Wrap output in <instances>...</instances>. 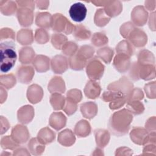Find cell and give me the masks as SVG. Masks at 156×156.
I'll use <instances>...</instances> for the list:
<instances>
[{"instance_id":"6da1fadb","label":"cell","mask_w":156,"mask_h":156,"mask_svg":"<svg viewBox=\"0 0 156 156\" xmlns=\"http://www.w3.org/2000/svg\"><path fill=\"white\" fill-rule=\"evenodd\" d=\"M132 118V115L128 110L122 109L115 112L110 119L109 129L115 135H124L127 133Z\"/></svg>"},{"instance_id":"7a4b0ae2","label":"cell","mask_w":156,"mask_h":156,"mask_svg":"<svg viewBox=\"0 0 156 156\" xmlns=\"http://www.w3.org/2000/svg\"><path fill=\"white\" fill-rule=\"evenodd\" d=\"M1 65L2 73H7L15 65L17 58L15 44L12 41H5L0 44Z\"/></svg>"},{"instance_id":"3957f363","label":"cell","mask_w":156,"mask_h":156,"mask_svg":"<svg viewBox=\"0 0 156 156\" xmlns=\"http://www.w3.org/2000/svg\"><path fill=\"white\" fill-rule=\"evenodd\" d=\"M54 30L57 32H63L66 34H71L74 29V27L66 17L62 14L57 13L52 16V25Z\"/></svg>"},{"instance_id":"277c9868","label":"cell","mask_w":156,"mask_h":156,"mask_svg":"<svg viewBox=\"0 0 156 156\" xmlns=\"http://www.w3.org/2000/svg\"><path fill=\"white\" fill-rule=\"evenodd\" d=\"M87 76L92 80H98L101 78L104 71V66L96 58L89 62L86 68Z\"/></svg>"},{"instance_id":"5b68a950","label":"cell","mask_w":156,"mask_h":156,"mask_svg":"<svg viewBox=\"0 0 156 156\" xmlns=\"http://www.w3.org/2000/svg\"><path fill=\"white\" fill-rule=\"evenodd\" d=\"M87 13V9L85 4L80 2L72 4L69 10L70 17L76 22L83 21L86 17Z\"/></svg>"},{"instance_id":"8992f818","label":"cell","mask_w":156,"mask_h":156,"mask_svg":"<svg viewBox=\"0 0 156 156\" xmlns=\"http://www.w3.org/2000/svg\"><path fill=\"white\" fill-rule=\"evenodd\" d=\"M133 88V84L125 77H121L119 80L110 83L108 86V90L117 91L124 93L127 98Z\"/></svg>"},{"instance_id":"52a82bcc","label":"cell","mask_w":156,"mask_h":156,"mask_svg":"<svg viewBox=\"0 0 156 156\" xmlns=\"http://www.w3.org/2000/svg\"><path fill=\"white\" fill-rule=\"evenodd\" d=\"M29 136V133L26 126L16 125L12 130L11 136L18 144L26 143L28 140Z\"/></svg>"},{"instance_id":"ba28073f","label":"cell","mask_w":156,"mask_h":156,"mask_svg":"<svg viewBox=\"0 0 156 156\" xmlns=\"http://www.w3.org/2000/svg\"><path fill=\"white\" fill-rule=\"evenodd\" d=\"M130 56L122 53H118L115 57L113 65L115 69L120 73L126 72L130 66Z\"/></svg>"},{"instance_id":"9c48e42d","label":"cell","mask_w":156,"mask_h":156,"mask_svg":"<svg viewBox=\"0 0 156 156\" xmlns=\"http://www.w3.org/2000/svg\"><path fill=\"white\" fill-rule=\"evenodd\" d=\"M16 16L18 21L22 26H29L33 23L34 15L32 10L29 8H21L18 10Z\"/></svg>"},{"instance_id":"30bf717a","label":"cell","mask_w":156,"mask_h":156,"mask_svg":"<svg viewBox=\"0 0 156 156\" xmlns=\"http://www.w3.org/2000/svg\"><path fill=\"white\" fill-rule=\"evenodd\" d=\"M127 38H129L131 43L136 47H141L145 45L147 42V36L145 33L139 29H133Z\"/></svg>"},{"instance_id":"8fae6325","label":"cell","mask_w":156,"mask_h":156,"mask_svg":"<svg viewBox=\"0 0 156 156\" xmlns=\"http://www.w3.org/2000/svg\"><path fill=\"white\" fill-rule=\"evenodd\" d=\"M68 60L66 58L61 55H55L51 60V68L56 74H62L68 68Z\"/></svg>"},{"instance_id":"7c38bea8","label":"cell","mask_w":156,"mask_h":156,"mask_svg":"<svg viewBox=\"0 0 156 156\" xmlns=\"http://www.w3.org/2000/svg\"><path fill=\"white\" fill-rule=\"evenodd\" d=\"M34 75V70L30 66H22L18 68L16 76L19 81L23 83H29Z\"/></svg>"},{"instance_id":"4fadbf2b","label":"cell","mask_w":156,"mask_h":156,"mask_svg":"<svg viewBox=\"0 0 156 156\" xmlns=\"http://www.w3.org/2000/svg\"><path fill=\"white\" fill-rule=\"evenodd\" d=\"M34 116V110L30 105H25L21 107L17 113L18 119L22 124H28Z\"/></svg>"},{"instance_id":"5bb4252c","label":"cell","mask_w":156,"mask_h":156,"mask_svg":"<svg viewBox=\"0 0 156 156\" xmlns=\"http://www.w3.org/2000/svg\"><path fill=\"white\" fill-rule=\"evenodd\" d=\"M28 100L32 104L39 102L43 97V90L41 87L37 84L30 85L27 91Z\"/></svg>"},{"instance_id":"9a60e30c","label":"cell","mask_w":156,"mask_h":156,"mask_svg":"<svg viewBox=\"0 0 156 156\" xmlns=\"http://www.w3.org/2000/svg\"><path fill=\"white\" fill-rule=\"evenodd\" d=\"M66 118L62 112L53 113L49 118V124L54 129L58 130L66 124Z\"/></svg>"},{"instance_id":"2e32d148","label":"cell","mask_w":156,"mask_h":156,"mask_svg":"<svg viewBox=\"0 0 156 156\" xmlns=\"http://www.w3.org/2000/svg\"><path fill=\"white\" fill-rule=\"evenodd\" d=\"M131 18L133 22L137 26H143L147 20V12L143 7L137 6L132 11Z\"/></svg>"},{"instance_id":"e0dca14e","label":"cell","mask_w":156,"mask_h":156,"mask_svg":"<svg viewBox=\"0 0 156 156\" xmlns=\"http://www.w3.org/2000/svg\"><path fill=\"white\" fill-rule=\"evenodd\" d=\"M84 93L85 96L88 98L95 99L100 94L101 87L98 82L94 80H90L87 82L84 88Z\"/></svg>"},{"instance_id":"ac0fdd59","label":"cell","mask_w":156,"mask_h":156,"mask_svg":"<svg viewBox=\"0 0 156 156\" xmlns=\"http://www.w3.org/2000/svg\"><path fill=\"white\" fill-rule=\"evenodd\" d=\"M76 141L73 132L69 129H65L60 132L58 136V141L64 146H71Z\"/></svg>"},{"instance_id":"d6986e66","label":"cell","mask_w":156,"mask_h":156,"mask_svg":"<svg viewBox=\"0 0 156 156\" xmlns=\"http://www.w3.org/2000/svg\"><path fill=\"white\" fill-rule=\"evenodd\" d=\"M130 138L133 143L137 144H143L147 140L146 131L141 128H134L130 133Z\"/></svg>"},{"instance_id":"ffe728a7","label":"cell","mask_w":156,"mask_h":156,"mask_svg":"<svg viewBox=\"0 0 156 156\" xmlns=\"http://www.w3.org/2000/svg\"><path fill=\"white\" fill-rule=\"evenodd\" d=\"M33 65L38 72H45L49 68V58L46 56L38 55L34 58Z\"/></svg>"},{"instance_id":"44dd1931","label":"cell","mask_w":156,"mask_h":156,"mask_svg":"<svg viewBox=\"0 0 156 156\" xmlns=\"http://www.w3.org/2000/svg\"><path fill=\"white\" fill-rule=\"evenodd\" d=\"M80 110L82 115L85 118L91 119L97 114L98 107L94 102H88L81 105Z\"/></svg>"},{"instance_id":"7402d4cb","label":"cell","mask_w":156,"mask_h":156,"mask_svg":"<svg viewBox=\"0 0 156 156\" xmlns=\"http://www.w3.org/2000/svg\"><path fill=\"white\" fill-rule=\"evenodd\" d=\"M48 90L51 93H63L65 90V85L62 77H53L48 84Z\"/></svg>"},{"instance_id":"603a6c76","label":"cell","mask_w":156,"mask_h":156,"mask_svg":"<svg viewBox=\"0 0 156 156\" xmlns=\"http://www.w3.org/2000/svg\"><path fill=\"white\" fill-rule=\"evenodd\" d=\"M96 142L98 146L101 148L104 147L110 140V134L108 131L104 129H98L94 131Z\"/></svg>"},{"instance_id":"cb8c5ba5","label":"cell","mask_w":156,"mask_h":156,"mask_svg":"<svg viewBox=\"0 0 156 156\" xmlns=\"http://www.w3.org/2000/svg\"><path fill=\"white\" fill-rule=\"evenodd\" d=\"M52 17L50 13L48 12L38 13L36 16L35 23L38 26L49 28L52 25Z\"/></svg>"},{"instance_id":"d4e9b609","label":"cell","mask_w":156,"mask_h":156,"mask_svg":"<svg viewBox=\"0 0 156 156\" xmlns=\"http://www.w3.org/2000/svg\"><path fill=\"white\" fill-rule=\"evenodd\" d=\"M74 132L79 137H85L89 135L91 132L90 124L85 120L79 121L75 126Z\"/></svg>"},{"instance_id":"484cf974","label":"cell","mask_w":156,"mask_h":156,"mask_svg":"<svg viewBox=\"0 0 156 156\" xmlns=\"http://www.w3.org/2000/svg\"><path fill=\"white\" fill-rule=\"evenodd\" d=\"M55 133L48 127H44L41 129L38 133L37 138L43 144H46L52 142L55 139Z\"/></svg>"},{"instance_id":"4316f807","label":"cell","mask_w":156,"mask_h":156,"mask_svg":"<svg viewBox=\"0 0 156 156\" xmlns=\"http://www.w3.org/2000/svg\"><path fill=\"white\" fill-rule=\"evenodd\" d=\"M17 41L23 45L30 44L33 41V34L31 30L23 29L17 34Z\"/></svg>"},{"instance_id":"83f0119b","label":"cell","mask_w":156,"mask_h":156,"mask_svg":"<svg viewBox=\"0 0 156 156\" xmlns=\"http://www.w3.org/2000/svg\"><path fill=\"white\" fill-rule=\"evenodd\" d=\"M122 6L119 1H108L105 5V12L110 16L118 15L122 11Z\"/></svg>"},{"instance_id":"f1b7e54d","label":"cell","mask_w":156,"mask_h":156,"mask_svg":"<svg viewBox=\"0 0 156 156\" xmlns=\"http://www.w3.org/2000/svg\"><path fill=\"white\" fill-rule=\"evenodd\" d=\"M35 52L30 47L21 48L19 51L20 61L23 64L30 63L34 58Z\"/></svg>"},{"instance_id":"f546056e","label":"cell","mask_w":156,"mask_h":156,"mask_svg":"<svg viewBox=\"0 0 156 156\" xmlns=\"http://www.w3.org/2000/svg\"><path fill=\"white\" fill-rule=\"evenodd\" d=\"M28 148L29 151L35 155H41L45 149L44 144L41 143L38 138H32L28 143Z\"/></svg>"},{"instance_id":"4dcf8cb0","label":"cell","mask_w":156,"mask_h":156,"mask_svg":"<svg viewBox=\"0 0 156 156\" xmlns=\"http://www.w3.org/2000/svg\"><path fill=\"white\" fill-rule=\"evenodd\" d=\"M16 10V2L11 1H0V10L4 15H12Z\"/></svg>"},{"instance_id":"1f68e13d","label":"cell","mask_w":156,"mask_h":156,"mask_svg":"<svg viewBox=\"0 0 156 156\" xmlns=\"http://www.w3.org/2000/svg\"><path fill=\"white\" fill-rule=\"evenodd\" d=\"M74 37L77 40H84L90 38L91 35L90 31L82 25H79L74 27Z\"/></svg>"},{"instance_id":"d6a6232c","label":"cell","mask_w":156,"mask_h":156,"mask_svg":"<svg viewBox=\"0 0 156 156\" xmlns=\"http://www.w3.org/2000/svg\"><path fill=\"white\" fill-rule=\"evenodd\" d=\"M94 52V50L93 48L90 46L85 45L79 49L76 55L79 58L87 62L88 59H90L93 57Z\"/></svg>"},{"instance_id":"836d02e7","label":"cell","mask_w":156,"mask_h":156,"mask_svg":"<svg viewBox=\"0 0 156 156\" xmlns=\"http://www.w3.org/2000/svg\"><path fill=\"white\" fill-rule=\"evenodd\" d=\"M50 102L54 110H60L64 107L65 104V99L64 96L58 94V93H54L50 98Z\"/></svg>"},{"instance_id":"e575fe53","label":"cell","mask_w":156,"mask_h":156,"mask_svg":"<svg viewBox=\"0 0 156 156\" xmlns=\"http://www.w3.org/2000/svg\"><path fill=\"white\" fill-rule=\"evenodd\" d=\"M16 78L13 74H1L0 76L1 86L7 89L12 88L16 84Z\"/></svg>"},{"instance_id":"d590c367","label":"cell","mask_w":156,"mask_h":156,"mask_svg":"<svg viewBox=\"0 0 156 156\" xmlns=\"http://www.w3.org/2000/svg\"><path fill=\"white\" fill-rule=\"evenodd\" d=\"M116 50L118 53L125 54L129 56L133 55L134 52L132 45L126 40H123L119 43L116 48Z\"/></svg>"},{"instance_id":"8d00e7d4","label":"cell","mask_w":156,"mask_h":156,"mask_svg":"<svg viewBox=\"0 0 156 156\" xmlns=\"http://www.w3.org/2000/svg\"><path fill=\"white\" fill-rule=\"evenodd\" d=\"M110 18L106 15L103 9H99L96 11L94 16V23L96 26L103 27L105 26L110 21Z\"/></svg>"},{"instance_id":"74e56055","label":"cell","mask_w":156,"mask_h":156,"mask_svg":"<svg viewBox=\"0 0 156 156\" xmlns=\"http://www.w3.org/2000/svg\"><path fill=\"white\" fill-rule=\"evenodd\" d=\"M113 54V51L108 47L101 48L97 51L98 56L106 63H109L111 62Z\"/></svg>"},{"instance_id":"f35d334b","label":"cell","mask_w":156,"mask_h":156,"mask_svg":"<svg viewBox=\"0 0 156 156\" xmlns=\"http://www.w3.org/2000/svg\"><path fill=\"white\" fill-rule=\"evenodd\" d=\"M1 146L3 149L14 150L18 146V144L13 140L11 136H4L1 139Z\"/></svg>"},{"instance_id":"ab89813d","label":"cell","mask_w":156,"mask_h":156,"mask_svg":"<svg viewBox=\"0 0 156 156\" xmlns=\"http://www.w3.org/2000/svg\"><path fill=\"white\" fill-rule=\"evenodd\" d=\"M66 41L67 38L62 34H54L52 35V44L57 49H60Z\"/></svg>"},{"instance_id":"60d3db41","label":"cell","mask_w":156,"mask_h":156,"mask_svg":"<svg viewBox=\"0 0 156 156\" xmlns=\"http://www.w3.org/2000/svg\"><path fill=\"white\" fill-rule=\"evenodd\" d=\"M127 107L128 110L134 115H138L143 112L144 110L143 105L140 102L137 101H128Z\"/></svg>"},{"instance_id":"b9f144b4","label":"cell","mask_w":156,"mask_h":156,"mask_svg":"<svg viewBox=\"0 0 156 156\" xmlns=\"http://www.w3.org/2000/svg\"><path fill=\"white\" fill-rule=\"evenodd\" d=\"M91 43L95 46H101L108 43V38L104 34L101 32L95 33L92 37Z\"/></svg>"},{"instance_id":"7bdbcfd3","label":"cell","mask_w":156,"mask_h":156,"mask_svg":"<svg viewBox=\"0 0 156 156\" xmlns=\"http://www.w3.org/2000/svg\"><path fill=\"white\" fill-rule=\"evenodd\" d=\"M49 36L43 29H38L36 30L35 34V39L36 41L39 44H44L49 40Z\"/></svg>"},{"instance_id":"ee69618b","label":"cell","mask_w":156,"mask_h":156,"mask_svg":"<svg viewBox=\"0 0 156 156\" xmlns=\"http://www.w3.org/2000/svg\"><path fill=\"white\" fill-rule=\"evenodd\" d=\"M63 52L68 56H73L75 54L77 49V44L72 41L66 42L62 48Z\"/></svg>"},{"instance_id":"f6af8a7d","label":"cell","mask_w":156,"mask_h":156,"mask_svg":"<svg viewBox=\"0 0 156 156\" xmlns=\"http://www.w3.org/2000/svg\"><path fill=\"white\" fill-rule=\"evenodd\" d=\"M82 93L79 90L72 89L68 91L67 98L74 101L75 102H79L82 99Z\"/></svg>"},{"instance_id":"bcb514c9","label":"cell","mask_w":156,"mask_h":156,"mask_svg":"<svg viewBox=\"0 0 156 156\" xmlns=\"http://www.w3.org/2000/svg\"><path fill=\"white\" fill-rule=\"evenodd\" d=\"M66 104L64 107L63 110L66 112V113L68 115H71L73 114L77 109V105L76 102L74 101L67 98L66 101H65Z\"/></svg>"},{"instance_id":"7dc6e473","label":"cell","mask_w":156,"mask_h":156,"mask_svg":"<svg viewBox=\"0 0 156 156\" xmlns=\"http://www.w3.org/2000/svg\"><path fill=\"white\" fill-rule=\"evenodd\" d=\"M7 38H10L14 40L15 32L11 29H9L7 27L2 28L0 30V40L1 41H2Z\"/></svg>"},{"instance_id":"c3c4849f","label":"cell","mask_w":156,"mask_h":156,"mask_svg":"<svg viewBox=\"0 0 156 156\" xmlns=\"http://www.w3.org/2000/svg\"><path fill=\"white\" fill-rule=\"evenodd\" d=\"M143 94L142 91H141V90L139 88H135L133 90H132L127 97V99L128 101H137L138 99H143Z\"/></svg>"},{"instance_id":"681fc988","label":"cell","mask_w":156,"mask_h":156,"mask_svg":"<svg viewBox=\"0 0 156 156\" xmlns=\"http://www.w3.org/2000/svg\"><path fill=\"white\" fill-rule=\"evenodd\" d=\"M133 29L134 27L130 22L124 23L122 26H121L120 29V32L121 34V35L124 38H127L128 35Z\"/></svg>"},{"instance_id":"f907efd6","label":"cell","mask_w":156,"mask_h":156,"mask_svg":"<svg viewBox=\"0 0 156 156\" xmlns=\"http://www.w3.org/2000/svg\"><path fill=\"white\" fill-rule=\"evenodd\" d=\"M0 121H1V129H0L1 135H2L4 133H5L6 131L9 129L10 127V124L7 118L3 116H1Z\"/></svg>"},{"instance_id":"816d5d0a","label":"cell","mask_w":156,"mask_h":156,"mask_svg":"<svg viewBox=\"0 0 156 156\" xmlns=\"http://www.w3.org/2000/svg\"><path fill=\"white\" fill-rule=\"evenodd\" d=\"M132 151H131L130 149L126 147H119L116 151L115 155H123V153L125 152L126 155H131L132 154Z\"/></svg>"},{"instance_id":"f5cc1de1","label":"cell","mask_w":156,"mask_h":156,"mask_svg":"<svg viewBox=\"0 0 156 156\" xmlns=\"http://www.w3.org/2000/svg\"><path fill=\"white\" fill-rule=\"evenodd\" d=\"M13 155H30V154L27 152L26 149L23 148V147H20V148H18V149H16V150H15Z\"/></svg>"},{"instance_id":"db71d44e","label":"cell","mask_w":156,"mask_h":156,"mask_svg":"<svg viewBox=\"0 0 156 156\" xmlns=\"http://www.w3.org/2000/svg\"><path fill=\"white\" fill-rule=\"evenodd\" d=\"M0 97H1V104L4 103L7 97V93L6 90H5V88H4L3 87L1 86V88H0Z\"/></svg>"},{"instance_id":"11a10c76","label":"cell","mask_w":156,"mask_h":156,"mask_svg":"<svg viewBox=\"0 0 156 156\" xmlns=\"http://www.w3.org/2000/svg\"><path fill=\"white\" fill-rule=\"evenodd\" d=\"M11 154L10 153H9V152H2V154H1V156H7V155H10Z\"/></svg>"}]
</instances>
